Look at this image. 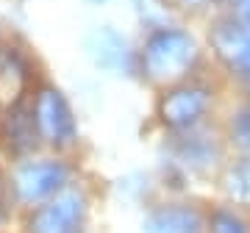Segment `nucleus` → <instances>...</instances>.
Masks as SVG:
<instances>
[{
	"instance_id": "0eeeda50",
	"label": "nucleus",
	"mask_w": 250,
	"mask_h": 233,
	"mask_svg": "<svg viewBox=\"0 0 250 233\" xmlns=\"http://www.w3.org/2000/svg\"><path fill=\"white\" fill-rule=\"evenodd\" d=\"M92 216V194L83 183H72L62 194L20 214L22 233H86Z\"/></svg>"
},
{
	"instance_id": "f257e3e1",
	"label": "nucleus",
	"mask_w": 250,
	"mask_h": 233,
	"mask_svg": "<svg viewBox=\"0 0 250 233\" xmlns=\"http://www.w3.org/2000/svg\"><path fill=\"white\" fill-rule=\"evenodd\" d=\"M203 61V45L189 28L167 22L145 31L139 42V81L167 89L172 83L197 78Z\"/></svg>"
},
{
	"instance_id": "4468645a",
	"label": "nucleus",
	"mask_w": 250,
	"mask_h": 233,
	"mask_svg": "<svg viewBox=\"0 0 250 233\" xmlns=\"http://www.w3.org/2000/svg\"><path fill=\"white\" fill-rule=\"evenodd\" d=\"M206 233H250V219L239 206H217L206 214Z\"/></svg>"
},
{
	"instance_id": "aec40b11",
	"label": "nucleus",
	"mask_w": 250,
	"mask_h": 233,
	"mask_svg": "<svg viewBox=\"0 0 250 233\" xmlns=\"http://www.w3.org/2000/svg\"><path fill=\"white\" fill-rule=\"evenodd\" d=\"M89 9H103V6H108V3H114V0H83Z\"/></svg>"
},
{
	"instance_id": "9d476101",
	"label": "nucleus",
	"mask_w": 250,
	"mask_h": 233,
	"mask_svg": "<svg viewBox=\"0 0 250 233\" xmlns=\"http://www.w3.org/2000/svg\"><path fill=\"white\" fill-rule=\"evenodd\" d=\"M206 214L192 200H153L142 211V233H206Z\"/></svg>"
},
{
	"instance_id": "2eb2a0df",
	"label": "nucleus",
	"mask_w": 250,
	"mask_h": 233,
	"mask_svg": "<svg viewBox=\"0 0 250 233\" xmlns=\"http://www.w3.org/2000/svg\"><path fill=\"white\" fill-rule=\"evenodd\" d=\"M128 6L134 11V17L139 19L142 31H153V28L172 22L170 14L175 11L170 0H128Z\"/></svg>"
},
{
	"instance_id": "dca6fc26",
	"label": "nucleus",
	"mask_w": 250,
	"mask_h": 233,
	"mask_svg": "<svg viewBox=\"0 0 250 233\" xmlns=\"http://www.w3.org/2000/svg\"><path fill=\"white\" fill-rule=\"evenodd\" d=\"M233 147H239V153L250 150V100L242 103L236 111L231 114V122H228V136H225Z\"/></svg>"
},
{
	"instance_id": "39448f33",
	"label": "nucleus",
	"mask_w": 250,
	"mask_h": 233,
	"mask_svg": "<svg viewBox=\"0 0 250 233\" xmlns=\"http://www.w3.org/2000/svg\"><path fill=\"white\" fill-rule=\"evenodd\" d=\"M211 111H214V89L206 81L189 78L167 89H159L153 116L164 134H181L206 125Z\"/></svg>"
},
{
	"instance_id": "1a4fd4ad",
	"label": "nucleus",
	"mask_w": 250,
	"mask_h": 233,
	"mask_svg": "<svg viewBox=\"0 0 250 233\" xmlns=\"http://www.w3.org/2000/svg\"><path fill=\"white\" fill-rule=\"evenodd\" d=\"M0 150H3V155H6L11 164L45 150L28 95L20 97V100H11L9 106H6L3 128H0Z\"/></svg>"
},
{
	"instance_id": "f03ea898",
	"label": "nucleus",
	"mask_w": 250,
	"mask_h": 233,
	"mask_svg": "<svg viewBox=\"0 0 250 233\" xmlns=\"http://www.w3.org/2000/svg\"><path fill=\"white\" fill-rule=\"evenodd\" d=\"M223 155L225 144L220 134L208 128V122L181 134H164L159 155V183L164 189L181 192V183L225 167Z\"/></svg>"
},
{
	"instance_id": "412c9836",
	"label": "nucleus",
	"mask_w": 250,
	"mask_h": 233,
	"mask_svg": "<svg viewBox=\"0 0 250 233\" xmlns=\"http://www.w3.org/2000/svg\"><path fill=\"white\" fill-rule=\"evenodd\" d=\"M6 106H9V103L3 100V95H0V128H3V116H6Z\"/></svg>"
},
{
	"instance_id": "f3484780",
	"label": "nucleus",
	"mask_w": 250,
	"mask_h": 233,
	"mask_svg": "<svg viewBox=\"0 0 250 233\" xmlns=\"http://www.w3.org/2000/svg\"><path fill=\"white\" fill-rule=\"evenodd\" d=\"M14 216H20L17 200L11 192V178H9V167L0 164V233H9Z\"/></svg>"
},
{
	"instance_id": "a211bd4d",
	"label": "nucleus",
	"mask_w": 250,
	"mask_h": 233,
	"mask_svg": "<svg viewBox=\"0 0 250 233\" xmlns=\"http://www.w3.org/2000/svg\"><path fill=\"white\" fill-rule=\"evenodd\" d=\"M225 6H228V14L236 17L239 22L250 28V0H225Z\"/></svg>"
},
{
	"instance_id": "20e7f679",
	"label": "nucleus",
	"mask_w": 250,
	"mask_h": 233,
	"mask_svg": "<svg viewBox=\"0 0 250 233\" xmlns=\"http://www.w3.org/2000/svg\"><path fill=\"white\" fill-rule=\"evenodd\" d=\"M28 97L45 150L72 155L81 144V122L70 95L50 78H39Z\"/></svg>"
},
{
	"instance_id": "f8f14e48",
	"label": "nucleus",
	"mask_w": 250,
	"mask_h": 233,
	"mask_svg": "<svg viewBox=\"0 0 250 233\" xmlns=\"http://www.w3.org/2000/svg\"><path fill=\"white\" fill-rule=\"evenodd\" d=\"M223 192L231 206L250 208V150L223 167Z\"/></svg>"
},
{
	"instance_id": "6e6552de",
	"label": "nucleus",
	"mask_w": 250,
	"mask_h": 233,
	"mask_svg": "<svg viewBox=\"0 0 250 233\" xmlns=\"http://www.w3.org/2000/svg\"><path fill=\"white\" fill-rule=\"evenodd\" d=\"M208 47L233 81L250 89V28L225 11L208 22Z\"/></svg>"
},
{
	"instance_id": "6ab92c4d",
	"label": "nucleus",
	"mask_w": 250,
	"mask_h": 233,
	"mask_svg": "<svg viewBox=\"0 0 250 233\" xmlns=\"http://www.w3.org/2000/svg\"><path fill=\"white\" fill-rule=\"evenodd\" d=\"M170 3H172V9H178V11H203L211 3H217V0H170Z\"/></svg>"
},
{
	"instance_id": "423d86ee",
	"label": "nucleus",
	"mask_w": 250,
	"mask_h": 233,
	"mask_svg": "<svg viewBox=\"0 0 250 233\" xmlns=\"http://www.w3.org/2000/svg\"><path fill=\"white\" fill-rule=\"evenodd\" d=\"M86 61L108 78L139 81V45L114 22H95L81 39Z\"/></svg>"
},
{
	"instance_id": "ddd939ff",
	"label": "nucleus",
	"mask_w": 250,
	"mask_h": 233,
	"mask_svg": "<svg viewBox=\"0 0 250 233\" xmlns=\"http://www.w3.org/2000/svg\"><path fill=\"white\" fill-rule=\"evenodd\" d=\"M114 192L125 206H134L145 211L153 203V194H156V178L145 170L125 172L123 178L114 180Z\"/></svg>"
},
{
	"instance_id": "9b49d317",
	"label": "nucleus",
	"mask_w": 250,
	"mask_h": 233,
	"mask_svg": "<svg viewBox=\"0 0 250 233\" xmlns=\"http://www.w3.org/2000/svg\"><path fill=\"white\" fill-rule=\"evenodd\" d=\"M39 81L34 56L17 42H3L0 47V95L6 103L31 95Z\"/></svg>"
},
{
	"instance_id": "7ed1b4c3",
	"label": "nucleus",
	"mask_w": 250,
	"mask_h": 233,
	"mask_svg": "<svg viewBox=\"0 0 250 233\" xmlns=\"http://www.w3.org/2000/svg\"><path fill=\"white\" fill-rule=\"evenodd\" d=\"M78 164L72 161V155L53 150L34 153L22 161L9 164V178H11V192L17 200L20 214L28 208H36L62 194L64 189L78 183Z\"/></svg>"
},
{
	"instance_id": "4be33fe9",
	"label": "nucleus",
	"mask_w": 250,
	"mask_h": 233,
	"mask_svg": "<svg viewBox=\"0 0 250 233\" xmlns=\"http://www.w3.org/2000/svg\"><path fill=\"white\" fill-rule=\"evenodd\" d=\"M0 47H3V39H0Z\"/></svg>"
}]
</instances>
